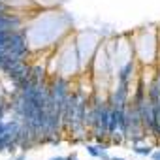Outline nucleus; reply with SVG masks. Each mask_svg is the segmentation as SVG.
<instances>
[{
    "instance_id": "nucleus-1",
    "label": "nucleus",
    "mask_w": 160,
    "mask_h": 160,
    "mask_svg": "<svg viewBox=\"0 0 160 160\" xmlns=\"http://www.w3.org/2000/svg\"><path fill=\"white\" fill-rule=\"evenodd\" d=\"M136 152H138V154H149V152H151V149H149V147H138V149H136Z\"/></svg>"
},
{
    "instance_id": "nucleus-2",
    "label": "nucleus",
    "mask_w": 160,
    "mask_h": 160,
    "mask_svg": "<svg viewBox=\"0 0 160 160\" xmlns=\"http://www.w3.org/2000/svg\"><path fill=\"white\" fill-rule=\"evenodd\" d=\"M89 152H91L92 156H98V154H100V152L96 151V147H91V149H89Z\"/></svg>"
},
{
    "instance_id": "nucleus-3",
    "label": "nucleus",
    "mask_w": 160,
    "mask_h": 160,
    "mask_svg": "<svg viewBox=\"0 0 160 160\" xmlns=\"http://www.w3.org/2000/svg\"><path fill=\"white\" fill-rule=\"evenodd\" d=\"M154 158H156V160H160V152H156V154H154Z\"/></svg>"
},
{
    "instance_id": "nucleus-4",
    "label": "nucleus",
    "mask_w": 160,
    "mask_h": 160,
    "mask_svg": "<svg viewBox=\"0 0 160 160\" xmlns=\"http://www.w3.org/2000/svg\"><path fill=\"white\" fill-rule=\"evenodd\" d=\"M53 160H64V158H53Z\"/></svg>"
},
{
    "instance_id": "nucleus-5",
    "label": "nucleus",
    "mask_w": 160,
    "mask_h": 160,
    "mask_svg": "<svg viewBox=\"0 0 160 160\" xmlns=\"http://www.w3.org/2000/svg\"><path fill=\"white\" fill-rule=\"evenodd\" d=\"M117 160H122V158H117Z\"/></svg>"
}]
</instances>
